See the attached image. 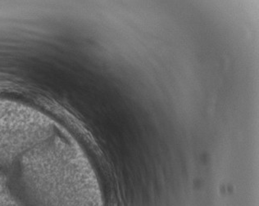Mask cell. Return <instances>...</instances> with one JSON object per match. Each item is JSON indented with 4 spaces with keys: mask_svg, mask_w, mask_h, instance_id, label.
Instances as JSON below:
<instances>
[{
    "mask_svg": "<svg viewBox=\"0 0 259 206\" xmlns=\"http://www.w3.org/2000/svg\"><path fill=\"white\" fill-rule=\"evenodd\" d=\"M20 162L30 206H100L93 171L80 150L64 137L54 134Z\"/></svg>",
    "mask_w": 259,
    "mask_h": 206,
    "instance_id": "6da1fadb",
    "label": "cell"
},
{
    "mask_svg": "<svg viewBox=\"0 0 259 206\" xmlns=\"http://www.w3.org/2000/svg\"><path fill=\"white\" fill-rule=\"evenodd\" d=\"M54 135L49 117L28 106L0 100V166L21 160Z\"/></svg>",
    "mask_w": 259,
    "mask_h": 206,
    "instance_id": "7a4b0ae2",
    "label": "cell"
},
{
    "mask_svg": "<svg viewBox=\"0 0 259 206\" xmlns=\"http://www.w3.org/2000/svg\"><path fill=\"white\" fill-rule=\"evenodd\" d=\"M6 179L0 174V206H9L13 200Z\"/></svg>",
    "mask_w": 259,
    "mask_h": 206,
    "instance_id": "3957f363",
    "label": "cell"
},
{
    "mask_svg": "<svg viewBox=\"0 0 259 206\" xmlns=\"http://www.w3.org/2000/svg\"><path fill=\"white\" fill-rule=\"evenodd\" d=\"M9 206H24L22 205L21 203H19V202L18 201V200H16L14 198H13V200H11V202H10V204H9Z\"/></svg>",
    "mask_w": 259,
    "mask_h": 206,
    "instance_id": "277c9868",
    "label": "cell"
}]
</instances>
